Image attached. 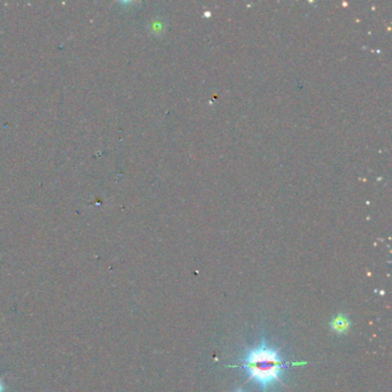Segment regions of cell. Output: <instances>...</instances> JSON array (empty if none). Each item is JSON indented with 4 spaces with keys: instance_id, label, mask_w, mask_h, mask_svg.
<instances>
[{
    "instance_id": "cell-1",
    "label": "cell",
    "mask_w": 392,
    "mask_h": 392,
    "mask_svg": "<svg viewBox=\"0 0 392 392\" xmlns=\"http://www.w3.org/2000/svg\"><path fill=\"white\" fill-rule=\"evenodd\" d=\"M293 364H303L285 363L280 357L279 351L268 347L262 340L261 345L248 352L239 367L246 370L250 381H254L262 390H267L274 384L282 383V371Z\"/></svg>"
},
{
    "instance_id": "cell-3",
    "label": "cell",
    "mask_w": 392,
    "mask_h": 392,
    "mask_svg": "<svg viewBox=\"0 0 392 392\" xmlns=\"http://www.w3.org/2000/svg\"><path fill=\"white\" fill-rule=\"evenodd\" d=\"M235 392H245V391H243V390H238V391H235Z\"/></svg>"
},
{
    "instance_id": "cell-2",
    "label": "cell",
    "mask_w": 392,
    "mask_h": 392,
    "mask_svg": "<svg viewBox=\"0 0 392 392\" xmlns=\"http://www.w3.org/2000/svg\"><path fill=\"white\" fill-rule=\"evenodd\" d=\"M351 327V321L344 314L334 316L330 321V328L336 334H346Z\"/></svg>"
}]
</instances>
